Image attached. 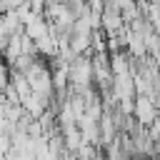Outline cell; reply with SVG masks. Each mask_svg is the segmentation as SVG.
Returning <instances> with one entry per match:
<instances>
[{
  "instance_id": "obj_3",
  "label": "cell",
  "mask_w": 160,
  "mask_h": 160,
  "mask_svg": "<svg viewBox=\"0 0 160 160\" xmlns=\"http://www.w3.org/2000/svg\"><path fill=\"white\" fill-rule=\"evenodd\" d=\"M10 75H12V72H10V65H8V62H0V92L10 85Z\"/></svg>"
},
{
  "instance_id": "obj_4",
  "label": "cell",
  "mask_w": 160,
  "mask_h": 160,
  "mask_svg": "<svg viewBox=\"0 0 160 160\" xmlns=\"http://www.w3.org/2000/svg\"><path fill=\"white\" fill-rule=\"evenodd\" d=\"M10 2H12V8H20V5H25L28 0H10Z\"/></svg>"
},
{
  "instance_id": "obj_5",
  "label": "cell",
  "mask_w": 160,
  "mask_h": 160,
  "mask_svg": "<svg viewBox=\"0 0 160 160\" xmlns=\"http://www.w3.org/2000/svg\"><path fill=\"white\" fill-rule=\"evenodd\" d=\"M0 160H5V152H2V150H0Z\"/></svg>"
},
{
  "instance_id": "obj_2",
  "label": "cell",
  "mask_w": 160,
  "mask_h": 160,
  "mask_svg": "<svg viewBox=\"0 0 160 160\" xmlns=\"http://www.w3.org/2000/svg\"><path fill=\"white\" fill-rule=\"evenodd\" d=\"M148 135H150V140H152L155 150H160V120H158V118L150 122V130H148Z\"/></svg>"
},
{
  "instance_id": "obj_1",
  "label": "cell",
  "mask_w": 160,
  "mask_h": 160,
  "mask_svg": "<svg viewBox=\"0 0 160 160\" xmlns=\"http://www.w3.org/2000/svg\"><path fill=\"white\" fill-rule=\"evenodd\" d=\"M135 115L140 120V125H150L155 120V105L150 102V98H138L135 102Z\"/></svg>"
}]
</instances>
